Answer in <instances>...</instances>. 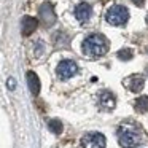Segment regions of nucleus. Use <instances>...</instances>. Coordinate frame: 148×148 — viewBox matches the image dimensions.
<instances>
[{"instance_id": "f257e3e1", "label": "nucleus", "mask_w": 148, "mask_h": 148, "mask_svg": "<svg viewBox=\"0 0 148 148\" xmlns=\"http://www.w3.org/2000/svg\"><path fill=\"white\" fill-rule=\"evenodd\" d=\"M118 142L123 148H135L143 142V132L134 123H124L116 131Z\"/></svg>"}, {"instance_id": "f03ea898", "label": "nucleus", "mask_w": 148, "mask_h": 148, "mask_svg": "<svg viewBox=\"0 0 148 148\" xmlns=\"http://www.w3.org/2000/svg\"><path fill=\"white\" fill-rule=\"evenodd\" d=\"M83 53L89 58H102L103 54H107L110 45L108 40L105 38V35L102 34H91L83 40Z\"/></svg>"}, {"instance_id": "7ed1b4c3", "label": "nucleus", "mask_w": 148, "mask_h": 148, "mask_svg": "<svg viewBox=\"0 0 148 148\" xmlns=\"http://www.w3.org/2000/svg\"><path fill=\"white\" fill-rule=\"evenodd\" d=\"M105 19L110 26H124L129 19V11L124 5H113L107 10L105 13Z\"/></svg>"}, {"instance_id": "20e7f679", "label": "nucleus", "mask_w": 148, "mask_h": 148, "mask_svg": "<svg viewBox=\"0 0 148 148\" xmlns=\"http://www.w3.org/2000/svg\"><path fill=\"white\" fill-rule=\"evenodd\" d=\"M81 147L83 148H105L107 138L100 132H88L81 137Z\"/></svg>"}, {"instance_id": "39448f33", "label": "nucleus", "mask_w": 148, "mask_h": 148, "mask_svg": "<svg viewBox=\"0 0 148 148\" xmlns=\"http://www.w3.org/2000/svg\"><path fill=\"white\" fill-rule=\"evenodd\" d=\"M78 72V65L75 61H70V59H64L58 64V69H56V73L61 80H69L72 78L75 73Z\"/></svg>"}, {"instance_id": "423d86ee", "label": "nucleus", "mask_w": 148, "mask_h": 148, "mask_svg": "<svg viewBox=\"0 0 148 148\" xmlns=\"http://www.w3.org/2000/svg\"><path fill=\"white\" fill-rule=\"evenodd\" d=\"M40 19L42 23L45 24V27H51L54 26L56 23V13H54V8L49 2H45V3L40 7Z\"/></svg>"}, {"instance_id": "0eeeda50", "label": "nucleus", "mask_w": 148, "mask_h": 148, "mask_svg": "<svg viewBox=\"0 0 148 148\" xmlns=\"http://www.w3.org/2000/svg\"><path fill=\"white\" fill-rule=\"evenodd\" d=\"M99 105L102 107L103 110H113L116 105V97L112 91H100L99 92Z\"/></svg>"}, {"instance_id": "6e6552de", "label": "nucleus", "mask_w": 148, "mask_h": 148, "mask_svg": "<svg viewBox=\"0 0 148 148\" xmlns=\"http://www.w3.org/2000/svg\"><path fill=\"white\" fill-rule=\"evenodd\" d=\"M73 13H75V18H77L80 23H88L91 14H92V8H91V5L88 3V2H81V3L77 5Z\"/></svg>"}, {"instance_id": "1a4fd4ad", "label": "nucleus", "mask_w": 148, "mask_h": 148, "mask_svg": "<svg viewBox=\"0 0 148 148\" xmlns=\"http://www.w3.org/2000/svg\"><path fill=\"white\" fill-rule=\"evenodd\" d=\"M37 26H38V21H37L35 18H32V16H24L23 21H21V32H23L24 37H29L30 34H32L34 30L37 29Z\"/></svg>"}, {"instance_id": "9d476101", "label": "nucleus", "mask_w": 148, "mask_h": 148, "mask_svg": "<svg viewBox=\"0 0 148 148\" xmlns=\"http://www.w3.org/2000/svg\"><path fill=\"white\" fill-rule=\"evenodd\" d=\"M126 86H127V89L132 91V92H140V91L143 89V86H145V80L140 77V75H132V77L127 78Z\"/></svg>"}, {"instance_id": "9b49d317", "label": "nucleus", "mask_w": 148, "mask_h": 148, "mask_svg": "<svg viewBox=\"0 0 148 148\" xmlns=\"http://www.w3.org/2000/svg\"><path fill=\"white\" fill-rule=\"evenodd\" d=\"M27 84H29L30 92H32L34 96H38L42 84H40V80H38L35 72H27Z\"/></svg>"}, {"instance_id": "f8f14e48", "label": "nucleus", "mask_w": 148, "mask_h": 148, "mask_svg": "<svg viewBox=\"0 0 148 148\" xmlns=\"http://www.w3.org/2000/svg\"><path fill=\"white\" fill-rule=\"evenodd\" d=\"M134 108L138 113H147L148 112V96H140L138 99H135Z\"/></svg>"}, {"instance_id": "ddd939ff", "label": "nucleus", "mask_w": 148, "mask_h": 148, "mask_svg": "<svg viewBox=\"0 0 148 148\" xmlns=\"http://www.w3.org/2000/svg\"><path fill=\"white\" fill-rule=\"evenodd\" d=\"M48 127L51 132H54V134H61L62 132V123L59 121V119H49L48 121Z\"/></svg>"}, {"instance_id": "4468645a", "label": "nucleus", "mask_w": 148, "mask_h": 148, "mask_svg": "<svg viewBox=\"0 0 148 148\" xmlns=\"http://www.w3.org/2000/svg\"><path fill=\"white\" fill-rule=\"evenodd\" d=\"M132 56H134V53L129 48H124V49H119L118 51V59H121V61H131Z\"/></svg>"}, {"instance_id": "2eb2a0df", "label": "nucleus", "mask_w": 148, "mask_h": 148, "mask_svg": "<svg viewBox=\"0 0 148 148\" xmlns=\"http://www.w3.org/2000/svg\"><path fill=\"white\" fill-rule=\"evenodd\" d=\"M132 3H134L135 5V7H143V5H145V0H132Z\"/></svg>"}, {"instance_id": "dca6fc26", "label": "nucleus", "mask_w": 148, "mask_h": 148, "mask_svg": "<svg viewBox=\"0 0 148 148\" xmlns=\"http://www.w3.org/2000/svg\"><path fill=\"white\" fill-rule=\"evenodd\" d=\"M8 84H10V88H13V86H14V81L10 78V81H8Z\"/></svg>"}, {"instance_id": "f3484780", "label": "nucleus", "mask_w": 148, "mask_h": 148, "mask_svg": "<svg viewBox=\"0 0 148 148\" xmlns=\"http://www.w3.org/2000/svg\"><path fill=\"white\" fill-rule=\"evenodd\" d=\"M147 23H148V14H147Z\"/></svg>"}, {"instance_id": "a211bd4d", "label": "nucleus", "mask_w": 148, "mask_h": 148, "mask_svg": "<svg viewBox=\"0 0 148 148\" xmlns=\"http://www.w3.org/2000/svg\"><path fill=\"white\" fill-rule=\"evenodd\" d=\"M147 51H148V48H147Z\"/></svg>"}]
</instances>
